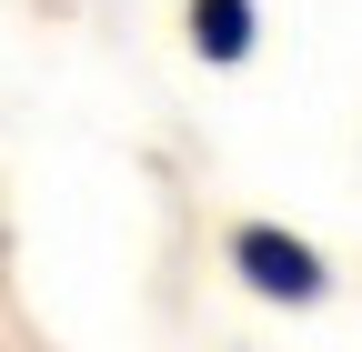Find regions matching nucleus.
I'll use <instances>...</instances> for the list:
<instances>
[{"mask_svg": "<svg viewBox=\"0 0 362 352\" xmlns=\"http://www.w3.org/2000/svg\"><path fill=\"white\" fill-rule=\"evenodd\" d=\"M192 40L211 61H242L252 51V0H192Z\"/></svg>", "mask_w": 362, "mask_h": 352, "instance_id": "f03ea898", "label": "nucleus"}, {"mask_svg": "<svg viewBox=\"0 0 362 352\" xmlns=\"http://www.w3.org/2000/svg\"><path fill=\"white\" fill-rule=\"evenodd\" d=\"M232 262H242V282L252 292H272V302H312V292H322V262H312L292 232H232Z\"/></svg>", "mask_w": 362, "mask_h": 352, "instance_id": "f257e3e1", "label": "nucleus"}]
</instances>
